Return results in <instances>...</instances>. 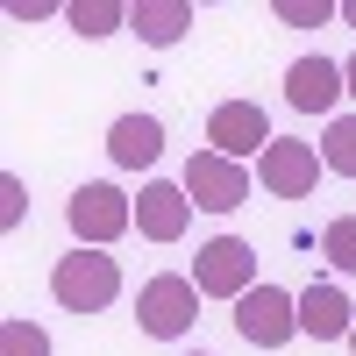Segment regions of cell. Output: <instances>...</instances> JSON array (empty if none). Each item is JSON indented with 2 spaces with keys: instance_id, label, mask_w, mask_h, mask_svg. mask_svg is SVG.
I'll return each mask as SVG.
<instances>
[{
  "instance_id": "cell-1",
  "label": "cell",
  "mask_w": 356,
  "mask_h": 356,
  "mask_svg": "<svg viewBox=\"0 0 356 356\" xmlns=\"http://www.w3.org/2000/svg\"><path fill=\"white\" fill-rule=\"evenodd\" d=\"M50 300L65 314H100L122 300V264H114L107 250H72L50 264Z\"/></svg>"
},
{
  "instance_id": "cell-2",
  "label": "cell",
  "mask_w": 356,
  "mask_h": 356,
  "mask_svg": "<svg viewBox=\"0 0 356 356\" xmlns=\"http://www.w3.org/2000/svg\"><path fill=\"white\" fill-rule=\"evenodd\" d=\"M65 221L79 235V250H107V243H122V235L136 228V200L122 186H107V178H93V186H79L65 200Z\"/></svg>"
},
{
  "instance_id": "cell-3",
  "label": "cell",
  "mask_w": 356,
  "mask_h": 356,
  "mask_svg": "<svg viewBox=\"0 0 356 356\" xmlns=\"http://www.w3.org/2000/svg\"><path fill=\"white\" fill-rule=\"evenodd\" d=\"M193 285L200 300H243V292H257V250L243 243V235H214V243H200L193 257Z\"/></svg>"
},
{
  "instance_id": "cell-4",
  "label": "cell",
  "mask_w": 356,
  "mask_h": 356,
  "mask_svg": "<svg viewBox=\"0 0 356 356\" xmlns=\"http://www.w3.org/2000/svg\"><path fill=\"white\" fill-rule=\"evenodd\" d=\"M193 321H200V285H193V278L164 271V278H150V285L136 292V328H143V335L178 342V335H193Z\"/></svg>"
},
{
  "instance_id": "cell-5",
  "label": "cell",
  "mask_w": 356,
  "mask_h": 356,
  "mask_svg": "<svg viewBox=\"0 0 356 356\" xmlns=\"http://www.w3.org/2000/svg\"><path fill=\"white\" fill-rule=\"evenodd\" d=\"M235 335H243L250 349H285L292 335H300V292L285 285H257L235 300Z\"/></svg>"
},
{
  "instance_id": "cell-6",
  "label": "cell",
  "mask_w": 356,
  "mask_h": 356,
  "mask_svg": "<svg viewBox=\"0 0 356 356\" xmlns=\"http://www.w3.org/2000/svg\"><path fill=\"white\" fill-rule=\"evenodd\" d=\"M178 186H186V200L207 207V214H235V207L250 200V171L235 164V157H221V150H193Z\"/></svg>"
},
{
  "instance_id": "cell-7",
  "label": "cell",
  "mask_w": 356,
  "mask_h": 356,
  "mask_svg": "<svg viewBox=\"0 0 356 356\" xmlns=\"http://www.w3.org/2000/svg\"><path fill=\"white\" fill-rule=\"evenodd\" d=\"M321 150L314 143H292V136H278L271 150L257 157V186L271 193V200H314V186H321Z\"/></svg>"
},
{
  "instance_id": "cell-8",
  "label": "cell",
  "mask_w": 356,
  "mask_h": 356,
  "mask_svg": "<svg viewBox=\"0 0 356 356\" xmlns=\"http://www.w3.org/2000/svg\"><path fill=\"white\" fill-rule=\"evenodd\" d=\"M207 143H214L221 157L243 164V157H264L278 136H271V122H264V107H257V100H221L214 114H207Z\"/></svg>"
},
{
  "instance_id": "cell-9",
  "label": "cell",
  "mask_w": 356,
  "mask_h": 356,
  "mask_svg": "<svg viewBox=\"0 0 356 356\" xmlns=\"http://www.w3.org/2000/svg\"><path fill=\"white\" fill-rule=\"evenodd\" d=\"M136 228L150 235V243H178V235L193 228V200H186V186L150 178V186L136 193Z\"/></svg>"
},
{
  "instance_id": "cell-10",
  "label": "cell",
  "mask_w": 356,
  "mask_h": 356,
  "mask_svg": "<svg viewBox=\"0 0 356 356\" xmlns=\"http://www.w3.org/2000/svg\"><path fill=\"white\" fill-rule=\"evenodd\" d=\"M349 328H356V307H349V292L342 285H307L300 292V335H314V342H349Z\"/></svg>"
},
{
  "instance_id": "cell-11",
  "label": "cell",
  "mask_w": 356,
  "mask_h": 356,
  "mask_svg": "<svg viewBox=\"0 0 356 356\" xmlns=\"http://www.w3.org/2000/svg\"><path fill=\"white\" fill-rule=\"evenodd\" d=\"M342 93H349V79H342V65H328V57H300V65L285 72V100L300 114H328Z\"/></svg>"
},
{
  "instance_id": "cell-12",
  "label": "cell",
  "mask_w": 356,
  "mask_h": 356,
  "mask_svg": "<svg viewBox=\"0 0 356 356\" xmlns=\"http://www.w3.org/2000/svg\"><path fill=\"white\" fill-rule=\"evenodd\" d=\"M107 157L122 164V171L157 164L164 157V122H157V114H122V122L107 129Z\"/></svg>"
},
{
  "instance_id": "cell-13",
  "label": "cell",
  "mask_w": 356,
  "mask_h": 356,
  "mask_svg": "<svg viewBox=\"0 0 356 356\" xmlns=\"http://www.w3.org/2000/svg\"><path fill=\"white\" fill-rule=\"evenodd\" d=\"M129 29H136L150 50H171V43L193 29V8H186V0H136V8H129Z\"/></svg>"
},
{
  "instance_id": "cell-14",
  "label": "cell",
  "mask_w": 356,
  "mask_h": 356,
  "mask_svg": "<svg viewBox=\"0 0 356 356\" xmlns=\"http://www.w3.org/2000/svg\"><path fill=\"white\" fill-rule=\"evenodd\" d=\"M65 22H72V36L100 43V36H114V29L129 22V8H114V0H72V8H65Z\"/></svg>"
},
{
  "instance_id": "cell-15",
  "label": "cell",
  "mask_w": 356,
  "mask_h": 356,
  "mask_svg": "<svg viewBox=\"0 0 356 356\" xmlns=\"http://www.w3.org/2000/svg\"><path fill=\"white\" fill-rule=\"evenodd\" d=\"M321 164L342 171V178H356V114H335V122H328V136H321Z\"/></svg>"
},
{
  "instance_id": "cell-16",
  "label": "cell",
  "mask_w": 356,
  "mask_h": 356,
  "mask_svg": "<svg viewBox=\"0 0 356 356\" xmlns=\"http://www.w3.org/2000/svg\"><path fill=\"white\" fill-rule=\"evenodd\" d=\"M321 257H328L342 278L356 271V214H335L328 228H321Z\"/></svg>"
},
{
  "instance_id": "cell-17",
  "label": "cell",
  "mask_w": 356,
  "mask_h": 356,
  "mask_svg": "<svg viewBox=\"0 0 356 356\" xmlns=\"http://www.w3.org/2000/svg\"><path fill=\"white\" fill-rule=\"evenodd\" d=\"M0 356H50V335L36 328V321L8 314V321H0Z\"/></svg>"
},
{
  "instance_id": "cell-18",
  "label": "cell",
  "mask_w": 356,
  "mask_h": 356,
  "mask_svg": "<svg viewBox=\"0 0 356 356\" xmlns=\"http://www.w3.org/2000/svg\"><path fill=\"white\" fill-rule=\"evenodd\" d=\"M328 15H335L328 0H278V22H292V29H321Z\"/></svg>"
},
{
  "instance_id": "cell-19",
  "label": "cell",
  "mask_w": 356,
  "mask_h": 356,
  "mask_svg": "<svg viewBox=\"0 0 356 356\" xmlns=\"http://www.w3.org/2000/svg\"><path fill=\"white\" fill-rule=\"evenodd\" d=\"M22 207H29L22 200V178L8 171V178H0V228H22Z\"/></svg>"
},
{
  "instance_id": "cell-20",
  "label": "cell",
  "mask_w": 356,
  "mask_h": 356,
  "mask_svg": "<svg viewBox=\"0 0 356 356\" xmlns=\"http://www.w3.org/2000/svg\"><path fill=\"white\" fill-rule=\"evenodd\" d=\"M8 15H15V22H43V15H57V8H50V0H15Z\"/></svg>"
},
{
  "instance_id": "cell-21",
  "label": "cell",
  "mask_w": 356,
  "mask_h": 356,
  "mask_svg": "<svg viewBox=\"0 0 356 356\" xmlns=\"http://www.w3.org/2000/svg\"><path fill=\"white\" fill-rule=\"evenodd\" d=\"M342 79H349V93H356V57H349V65H342Z\"/></svg>"
},
{
  "instance_id": "cell-22",
  "label": "cell",
  "mask_w": 356,
  "mask_h": 356,
  "mask_svg": "<svg viewBox=\"0 0 356 356\" xmlns=\"http://www.w3.org/2000/svg\"><path fill=\"white\" fill-rule=\"evenodd\" d=\"M342 22H349V29H356V0H349V8H342Z\"/></svg>"
},
{
  "instance_id": "cell-23",
  "label": "cell",
  "mask_w": 356,
  "mask_h": 356,
  "mask_svg": "<svg viewBox=\"0 0 356 356\" xmlns=\"http://www.w3.org/2000/svg\"><path fill=\"white\" fill-rule=\"evenodd\" d=\"M349 349H356V328H349Z\"/></svg>"
},
{
  "instance_id": "cell-24",
  "label": "cell",
  "mask_w": 356,
  "mask_h": 356,
  "mask_svg": "<svg viewBox=\"0 0 356 356\" xmlns=\"http://www.w3.org/2000/svg\"><path fill=\"white\" fill-rule=\"evenodd\" d=\"M193 356H207V349H193Z\"/></svg>"
}]
</instances>
